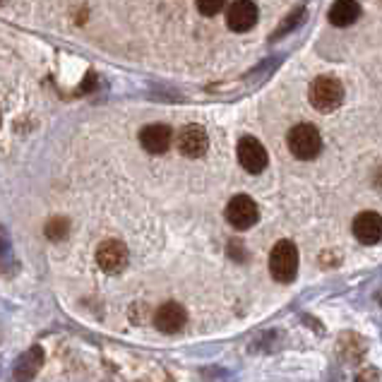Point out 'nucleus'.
I'll use <instances>...</instances> for the list:
<instances>
[{"mask_svg": "<svg viewBox=\"0 0 382 382\" xmlns=\"http://www.w3.org/2000/svg\"><path fill=\"white\" fill-rule=\"evenodd\" d=\"M286 142H288V149H291V154L296 156V159H301V161L315 159V156L320 154V149H322L320 132H317V127L310 125V123L293 125L291 130H288Z\"/></svg>", "mask_w": 382, "mask_h": 382, "instance_id": "f257e3e1", "label": "nucleus"}, {"mask_svg": "<svg viewBox=\"0 0 382 382\" xmlns=\"http://www.w3.org/2000/svg\"><path fill=\"white\" fill-rule=\"evenodd\" d=\"M269 274L274 282L288 284L298 274V251L291 241H279L269 253Z\"/></svg>", "mask_w": 382, "mask_h": 382, "instance_id": "f03ea898", "label": "nucleus"}, {"mask_svg": "<svg viewBox=\"0 0 382 382\" xmlns=\"http://www.w3.org/2000/svg\"><path fill=\"white\" fill-rule=\"evenodd\" d=\"M344 101V87L335 77H317L310 85V104L312 109H317L320 114H332L337 111Z\"/></svg>", "mask_w": 382, "mask_h": 382, "instance_id": "7ed1b4c3", "label": "nucleus"}, {"mask_svg": "<svg viewBox=\"0 0 382 382\" xmlns=\"http://www.w3.org/2000/svg\"><path fill=\"white\" fill-rule=\"evenodd\" d=\"M257 219H259V209L255 204V200L248 198V195H236L226 204V222L233 229H238V231H246V229L255 226Z\"/></svg>", "mask_w": 382, "mask_h": 382, "instance_id": "20e7f679", "label": "nucleus"}, {"mask_svg": "<svg viewBox=\"0 0 382 382\" xmlns=\"http://www.w3.org/2000/svg\"><path fill=\"white\" fill-rule=\"evenodd\" d=\"M238 161H241V166L248 173H262L269 164V156L259 140H255V137H243V140L238 142Z\"/></svg>", "mask_w": 382, "mask_h": 382, "instance_id": "39448f33", "label": "nucleus"}, {"mask_svg": "<svg viewBox=\"0 0 382 382\" xmlns=\"http://www.w3.org/2000/svg\"><path fill=\"white\" fill-rule=\"evenodd\" d=\"M96 264H99L106 274L123 272L127 264V248L120 241H116V238L104 241L99 246V251H96Z\"/></svg>", "mask_w": 382, "mask_h": 382, "instance_id": "423d86ee", "label": "nucleus"}, {"mask_svg": "<svg viewBox=\"0 0 382 382\" xmlns=\"http://www.w3.org/2000/svg\"><path fill=\"white\" fill-rule=\"evenodd\" d=\"M226 24L231 32H248L257 24V5L253 0H233L226 10Z\"/></svg>", "mask_w": 382, "mask_h": 382, "instance_id": "0eeeda50", "label": "nucleus"}, {"mask_svg": "<svg viewBox=\"0 0 382 382\" xmlns=\"http://www.w3.org/2000/svg\"><path fill=\"white\" fill-rule=\"evenodd\" d=\"M354 236L363 246H375L382 241V214L378 212H361L354 219Z\"/></svg>", "mask_w": 382, "mask_h": 382, "instance_id": "6e6552de", "label": "nucleus"}, {"mask_svg": "<svg viewBox=\"0 0 382 382\" xmlns=\"http://www.w3.org/2000/svg\"><path fill=\"white\" fill-rule=\"evenodd\" d=\"M185 322H188V312H185V308L176 301L164 303L154 315L156 330L166 332V335H176V332H180L185 327Z\"/></svg>", "mask_w": 382, "mask_h": 382, "instance_id": "1a4fd4ad", "label": "nucleus"}, {"mask_svg": "<svg viewBox=\"0 0 382 382\" xmlns=\"http://www.w3.org/2000/svg\"><path fill=\"white\" fill-rule=\"evenodd\" d=\"M178 147L185 156H190V159L204 156V151H207V147H209V137H207V132H204V127L185 125L178 135Z\"/></svg>", "mask_w": 382, "mask_h": 382, "instance_id": "9d476101", "label": "nucleus"}, {"mask_svg": "<svg viewBox=\"0 0 382 382\" xmlns=\"http://www.w3.org/2000/svg\"><path fill=\"white\" fill-rule=\"evenodd\" d=\"M171 140H173L171 127L164 123H151V125L142 127V132H140V145L145 147L149 154H164L171 147Z\"/></svg>", "mask_w": 382, "mask_h": 382, "instance_id": "9b49d317", "label": "nucleus"}, {"mask_svg": "<svg viewBox=\"0 0 382 382\" xmlns=\"http://www.w3.org/2000/svg\"><path fill=\"white\" fill-rule=\"evenodd\" d=\"M43 365V349L41 346H32L19 356L17 365H14V382H32Z\"/></svg>", "mask_w": 382, "mask_h": 382, "instance_id": "f8f14e48", "label": "nucleus"}, {"mask_svg": "<svg viewBox=\"0 0 382 382\" xmlns=\"http://www.w3.org/2000/svg\"><path fill=\"white\" fill-rule=\"evenodd\" d=\"M361 17V5L356 0H335L330 8V22L335 27H351Z\"/></svg>", "mask_w": 382, "mask_h": 382, "instance_id": "ddd939ff", "label": "nucleus"}, {"mask_svg": "<svg viewBox=\"0 0 382 382\" xmlns=\"http://www.w3.org/2000/svg\"><path fill=\"white\" fill-rule=\"evenodd\" d=\"M67 233H70V222L65 217H53L46 224V238H51V241H63Z\"/></svg>", "mask_w": 382, "mask_h": 382, "instance_id": "4468645a", "label": "nucleus"}, {"mask_svg": "<svg viewBox=\"0 0 382 382\" xmlns=\"http://www.w3.org/2000/svg\"><path fill=\"white\" fill-rule=\"evenodd\" d=\"M303 12H306V10H303V8L293 10V14H291V17H286L282 24H279V29H277V34H274V39H279V36H284V34H288V32H291V29L296 27V24L303 19Z\"/></svg>", "mask_w": 382, "mask_h": 382, "instance_id": "2eb2a0df", "label": "nucleus"}, {"mask_svg": "<svg viewBox=\"0 0 382 382\" xmlns=\"http://www.w3.org/2000/svg\"><path fill=\"white\" fill-rule=\"evenodd\" d=\"M224 5H226V0H198V10L202 14H207V17L219 14L224 10Z\"/></svg>", "mask_w": 382, "mask_h": 382, "instance_id": "dca6fc26", "label": "nucleus"}, {"mask_svg": "<svg viewBox=\"0 0 382 382\" xmlns=\"http://www.w3.org/2000/svg\"><path fill=\"white\" fill-rule=\"evenodd\" d=\"M0 123H3V116H0Z\"/></svg>", "mask_w": 382, "mask_h": 382, "instance_id": "f3484780", "label": "nucleus"}]
</instances>
